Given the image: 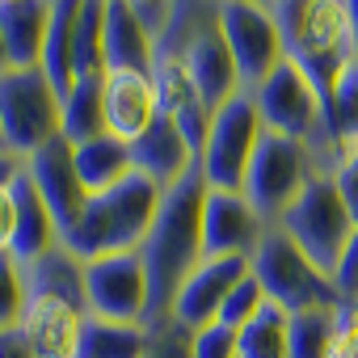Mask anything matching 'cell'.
Here are the masks:
<instances>
[{"label":"cell","mask_w":358,"mask_h":358,"mask_svg":"<svg viewBox=\"0 0 358 358\" xmlns=\"http://www.w3.org/2000/svg\"><path fill=\"white\" fill-rule=\"evenodd\" d=\"M354 312H358V299H354Z\"/></svg>","instance_id":"obj_47"},{"label":"cell","mask_w":358,"mask_h":358,"mask_svg":"<svg viewBox=\"0 0 358 358\" xmlns=\"http://www.w3.org/2000/svg\"><path fill=\"white\" fill-rule=\"evenodd\" d=\"M72 156H76V173H80L89 199L110 190V186H118V182H127V177L135 173L131 169V143L110 135V131L89 139V143H80V148H72Z\"/></svg>","instance_id":"obj_26"},{"label":"cell","mask_w":358,"mask_h":358,"mask_svg":"<svg viewBox=\"0 0 358 358\" xmlns=\"http://www.w3.org/2000/svg\"><path fill=\"white\" fill-rule=\"evenodd\" d=\"M249 270H253V278L262 282L266 299L278 303V308L291 312V316H295V312L337 308V303H341L337 291H333V278L320 274V270L303 257V249H299L278 224L266 228L262 245H257L253 257H249Z\"/></svg>","instance_id":"obj_5"},{"label":"cell","mask_w":358,"mask_h":358,"mask_svg":"<svg viewBox=\"0 0 358 358\" xmlns=\"http://www.w3.org/2000/svg\"><path fill=\"white\" fill-rule=\"evenodd\" d=\"M0 358H38V354L30 350V341H26L22 324H17V329H5V333H0Z\"/></svg>","instance_id":"obj_41"},{"label":"cell","mask_w":358,"mask_h":358,"mask_svg":"<svg viewBox=\"0 0 358 358\" xmlns=\"http://www.w3.org/2000/svg\"><path fill=\"white\" fill-rule=\"evenodd\" d=\"M333 182H337V190H341V199H345L350 215L358 220V148L341 160V169L333 173Z\"/></svg>","instance_id":"obj_39"},{"label":"cell","mask_w":358,"mask_h":358,"mask_svg":"<svg viewBox=\"0 0 358 358\" xmlns=\"http://www.w3.org/2000/svg\"><path fill=\"white\" fill-rule=\"evenodd\" d=\"M101 89H106V72L76 76V85L68 89L64 110H59V135L72 148L106 135V101H101Z\"/></svg>","instance_id":"obj_25"},{"label":"cell","mask_w":358,"mask_h":358,"mask_svg":"<svg viewBox=\"0 0 358 358\" xmlns=\"http://www.w3.org/2000/svg\"><path fill=\"white\" fill-rule=\"evenodd\" d=\"M266 220L241 190H207L203 203V257H253Z\"/></svg>","instance_id":"obj_13"},{"label":"cell","mask_w":358,"mask_h":358,"mask_svg":"<svg viewBox=\"0 0 358 358\" xmlns=\"http://www.w3.org/2000/svg\"><path fill=\"white\" fill-rule=\"evenodd\" d=\"M257 5H274V0H257Z\"/></svg>","instance_id":"obj_46"},{"label":"cell","mask_w":358,"mask_h":358,"mask_svg":"<svg viewBox=\"0 0 358 358\" xmlns=\"http://www.w3.org/2000/svg\"><path fill=\"white\" fill-rule=\"evenodd\" d=\"M13 72V59H9V47H5V34H0V76Z\"/></svg>","instance_id":"obj_44"},{"label":"cell","mask_w":358,"mask_h":358,"mask_svg":"<svg viewBox=\"0 0 358 358\" xmlns=\"http://www.w3.org/2000/svg\"><path fill=\"white\" fill-rule=\"evenodd\" d=\"M64 97L47 80L43 68H13L0 76V131L5 148L17 156H34L47 139L59 135Z\"/></svg>","instance_id":"obj_7"},{"label":"cell","mask_w":358,"mask_h":358,"mask_svg":"<svg viewBox=\"0 0 358 358\" xmlns=\"http://www.w3.org/2000/svg\"><path fill=\"white\" fill-rule=\"evenodd\" d=\"M51 0H0V34L13 68H43Z\"/></svg>","instance_id":"obj_22"},{"label":"cell","mask_w":358,"mask_h":358,"mask_svg":"<svg viewBox=\"0 0 358 358\" xmlns=\"http://www.w3.org/2000/svg\"><path fill=\"white\" fill-rule=\"evenodd\" d=\"M17 236V199H13V186L0 190V253H9Z\"/></svg>","instance_id":"obj_40"},{"label":"cell","mask_w":358,"mask_h":358,"mask_svg":"<svg viewBox=\"0 0 358 358\" xmlns=\"http://www.w3.org/2000/svg\"><path fill=\"white\" fill-rule=\"evenodd\" d=\"M85 299H89V316L148 324V270L139 249L85 262Z\"/></svg>","instance_id":"obj_11"},{"label":"cell","mask_w":358,"mask_h":358,"mask_svg":"<svg viewBox=\"0 0 358 358\" xmlns=\"http://www.w3.org/2000/svg\"><path fill=\"white\" fill-rule=\"evenodd\" d=\"M350 9V43H354V55H358V0H345Z\"/></svg>","instance_id":"obj_43"},{"label":"cell","mask_w":358,"mask_h":358,"mask_svg":"<svg viewBox=\"0 0 358 358\" xmlns=\"http://www.w3.org/2000/svg\"><path fill=\"white\" fill-rule=\"evenodd\" d=\"M262 114L249 93H236L211 114L207 148H203V173L211 190H245V173L262 139Z\"/></svg>","instance_id":"obj_9"},{"label":"cell","mask_w":358,"mask_h":358,"mask_svg":"<svg viewBox=\"0 0 358 358\" xmlns=\"http://www.w3.org/2000/svg\"><path fill=\"white\" fill-rule=\"evenodd\" d=\"M245 274H249V257H203L194 266V274L182 282V291H177L169 320L182 324L186 333H199V329L215 324L224 299L232 295V287Z\"/></svg>","instance_id":"obj_14"},{"label":"cell","mask_w":358,"mask_h":358,"mask_svg":"<svg viewBox=\"0 0 358 358\" xmlns=\"http://www.w3.org/2000/svg\"><path fill=\"white\" fill-rule=\"evenodd\" d=\"M354 148H358V55L341 68L333 97L324 106V164H329V173H337Z\"/></svg>","instance_id":"obj_23"},{"label":"cell","mask_w":358,"mask_h":358,"mask_svg":"<svg viewBox=\"0 0 358 358\" xmlns=\"http://www.w3.org/2000/svg\"><path fill=\"white\" fill-rule=\"evenodd\" d=\"M287 59L316 85L320 106H329L341 68L354 59L345 0H274L270 5Z\"/></svg>","instance_id":"obj_2"},{"label":"cell","mask_w":358,"mask_h":358,"mask_svg":"<svg viewBox=\"0 0 358 358\" xmlns=\"http://www.w3.org/2000/svg\"><path fill=\"white\" fill-rule=\"evenodd\" d=\"M0 148H5V131H0Z\"/></svg>","instance_id":"obj_45"},{"label":"cell","mask_w":358,"mask_h":358,"mask_svg":"<svg viewBox=\"0 0 358 358\" xmlns=\"http://www.w3.org/2000/svg\"><path fill=\"white\" fill-rule=\"evenodd\" d=\"M199 156L190 152V143H186V135L177 131V122L173 118H156L135 143H131V169L135 173H143L148 182H156L160 190H169L173 182H182L186 177V169L194 164Z\"/></svg>","instance_id":"obj_18"},{"label":"cell","mask_w":358,"mask_h":358,"mask_svg":"<svg viewBox=\"0 0 358 358\" xmlns=\"http://www.w3.org/2000/svg\"><path fill=\"white\" fill-rule=\"evenodd\" d=\"M236 350H241V333L220 320L190 333V358H236Z\"/></svg>","instance_id":"obj_34"},{"label":"cell","mask_w":358,"mask_h":358,"mask_svg":"<svg viewBox=\"0 0 358 358\" xmlns=\"http://www.w3.org/2000/svg\"><path fill=\"white\" fill-rule=\"evenodd\" d=\"M89 312L59 303V299H34L22 312V333L30 341V350L38 358H76V341H80V324Z\"/></svg>","instance_id":"obj_19"},{"label":"cell","mask_w":358,"mask_h":358,"mask_svg":"<svg viewBox=\"0 0 358 358\" xmlns=\"http://www.w3.org/2000/svg\"><path fill=\"white\" fill-rule=\"evenodd\" d=\"M160 186L148 182L143 173H131L127 182L101 190L89 199L85 215L76 220V228L59 241L68 253H76L80 262H97L110 253H135L156 220L160 207Z\"/></svg>","instance_id":"obj_3"},{"label":"cell","mask_w":358,"mask_h":358,"mask_svg":"<svg viewBox=\"0 0 358 358\" xmlns=\"http://www.w3.org/2000/svg\"><path fill=\"white\" fill-rule=\"evenodd\" d=\"M177 64L190 72V80H194V89H199V97H203V106L211 114L241 93V72H236L228 38L220 30V13L199 26V34L182 47V55H177Z\"/></svg>","instance_id":"obj_15"},{"label":"cell","mask_w":358,"mask_h":358,"mask_svg":"<svg viewBox=\"0 0 358 358\" xmlns=\"http://www.w3.org/2000/svg\"><path fill=\"white\" fill-rule=\"evenodd\" d=\"M287 324H291V312L266 299L262 312L241 329L236 358H287Z\"/></svg>","instance_id":"obj_29"},{"label":"cell","mask_w":358,"mask_h":358,"mask_svg":"<svg viewBox=\"0 0 358 358\" xmlns=\"http://www.w3.org/2000/svg\"><path fill=\"white\" fill-rule=\"evenodd\" d=\"M26 169H30L34 186H38V194H43V203H47L55 228H59V241H64L76 228V220L85 215V207H89V190L80 182V173H76L72 143L64 135L47 139L34 156H26Z\"/></svg>","instance_id":"obj_12"},{"label":"cell","mask_w":358,"mask_h":358,"mask_svg":"<svg viewBox=\"0 0 358 358\" xmlns=\"http://www.w3.org/2000/svg\"><path fill=\"white\" fill-rule=\"evenodd\" d=\"M333 312L337 308L295 312L291 324H287V358H329V345H333Z\"/></svg>","instance_id":"obj_31"},{"label":"cell","mask_w":358,"mask_h":358,"mask_svg":"<svg viewBox=\"0 0 358 358\" xmlns=\"http://www.w3.org/2000/svg\"><path fill=\"white\" fill-rule=\"evenodd\" d=\"M22 278H26V303H34V299H59V303H72V308L89 312V299H85V262L76 253H68L64 245H55L51 253H43L34 262H26Z\"/></svg>","instance_id":"obj_20"},{"label":"cell","mask_w":358,"mask_h":358,"mask_svg":"<svg viewBox=\"0 0 358 358\" xmlns=\"http://www.w3.org/2000/svg\"><path fill=\"white\" fill-rule=\"evenodd\" d=\"M220 30H224L228 51L236 59L241 93L262 89V80L287 59V47H282V34H278L270 5H257V0H220Z\"/></svg>","instance_id":"obj_10"},{"label":"cell","mask_w":358,"mask_h":358,"mask_svg":"<svg viewBox=\"0 0 358 358\" xmlns=\"http://www.w3.org/2000/svg\"><path fill=\"white\" fill-rule=\"evenodd\" d=\"M262 303H266V291H262V282L253 278V270L232 287V295L224 299V308H220V324H228V329H245L257 312H262Z\"/></svg>","instance_id":"obj_33"},{"label":"cell","mask_w":358,"mask_h":358,"mask_svg":"<svg viewBox=\"0 0 358 358\" xmlns=\"http://www.w3.org/2000/svg\"><path fill=\"white\" fill-rule=\"evenodd\" d=\"M249 97H253V106H257V114H262V122L270 131L308 143L320 173H329V164H324V106H320L316 85L291 59H282L262 80V89H253Z\"/></svg>","instance_id":"obj_8"},{"label":"cell","mask_w":358,"mask_h":358,"mask_svg":"<svg viewBox=\"0 0 358 358\" xmlns=\"http://www.w3.org/2000/svg\"><path fill=\"white\" fill-rule=\"evenodd\" d=\"M143 358H190V333L173 320H160L152 329V345Z\"/></svg>","instance_id":"obj_36"},{"label":"cell","mask_w":358,"mask_h":358,"mask_svg":"<svg viewBox=\"0 0 358 358\" xmlns=\"http://www.w3.org/2000/svg\"><path fill=\"white\" fill-rule=\"evenodd\" d=\"M329 358H358V312H354V303H337V312H333Z\"/></svg>","instance_id":"obj_35"},{"label":"cell","mask_w":358,"mask_h":358,"mask_svg":"<svg viewBox=\"0 0 358 358\" xmlns=\"http://www.w3.org/2000/svg\"><path fill=\"white\" fill-rule=\"evenodd\" d=\"M26 312V278L22 266L13 262V253H0V333L17 329Z\"/></svg>","instance_id":"obj_32"},{"label":"cell","mask_w":358,"mask_h":358,"mask_svg":"<svg viewBox=\"0 0 358 358\" xmlns=\"http://www.w3.org/2000/svg\"><path fill=\"white\" fill-rule=\"evenodd\" d=\"M13 199H17V236H13L9 253H13L17 266H26V262L51 253L59 245V228H55V220H51V211H47V203H43V194H38L26 164L13 177Z\"/></svg>","instance_id":"obj_21"},{"label":"cell","mask_w":358,"mask_h":358,"mask_svg":"<svg viewBox=\"0 0 358 358\" xmlns=\"http://www.w3.org/2000/svg\"><path fill=\"white\" fill-rule=\"evenodd\" d=\"M152 47H156L152 34L127 9V0H110V9H106V47H101L106 72H152Z\"/></svg>","instance_id":"obj_24"},{"label":"cell","mask_w":358,"mask_h":358,"mask_svg":"<svg viewBox=\"0 0 358 358\" xmlns=\"http://www.w3.org/2000/svg\"><path fill=\"white\" fill-rule=\"evenodd\" d=\"M106 9H110V0H85V5H80L76 38H72V64H76V76L106 72V64H101V47H106Z\"/></svg>","instance_id":"obj_30"},{"label":"cell","mask_w":358,"mask_h":358,"mask_svg":"<svg viewBox=\"0 0 358 358\" xmlns=\"http://www.w3.org/2000/svg\"><path fill=\"white\" fill-rule=\"evenodd\" d=\"M320 173L316 156L308 143L299 139H287L270 127H262V139H257V152L249 160V173H245V199L257 207V215L266 224H278L287 215V207L303 194V186Z\"/></svg>","instance_id":"obj_6"},{"label":"cell","mask_w":358,"mask_h":358,"mask_svg":"<svg viewBox=\"0 0 358 358\" xmlns=\"http://www.w3.org/2000/svg\"><path fill=\"white\" fill-rule=\"evenodd\" d=\"M152 85H156V101H160V114L177 122V131L186 135L190 152L203 160V148H207V131H211V110L203 106L190 72L177 64V59H156L152 64Z\"/></svg>","instance_id":"obj_16"},{"label":"cell","mask_w":358,"mask_h":358,"mask_svg":"<svg viewBox=\"0 0 358 358\" xmlns=\"http://www.w3.org/2000/svg\"><path fill=\"white\" fill-rule=\"evenodd\" d=\"M85 0H51V26H47V51H43V72L55 85L59 97L76 85V64H72V38H76V17Z\"/></svg>","instance_id":"obj_28"},{"label":"cell","mask_w":358,"mask_h":358,"mask_svg":"<svg viewBox=\"0 0 358 358\" xmlns=\"http://www.w3.org/2000/svg\"><path fill=\"white\" fill-rule=\"evenodd\" d=\"M148 345H152V329L148 324H122V320L85 316L80 341H76V358H143Z\"/></svg>","instance_id":"obj_27"},{"label":"cell","mask_w":358,"mask_h":358,"mask_svg":"<svg viewBox=\"0 0 358 358\" xmlns=\"http://www.w3.org/2000/svg\"><path fill=\"white\" fill-rule=\"evenodd\" d=\"M207 173L203 160L186 169L182 182H173L160 194L156 220L139 245L143 270H148V329L169 320L173 299L182 291V282L194 274L203 262V203H207Z\"/></svg>","instance_id":"obj_1"},{"label":"cell","mask_w":358,"mask_h":358,"mask_svg":"<svg viewBox=\"0 0 358 358\" xmlns=\"http://www.w3.org/2000/svg\"><path fill=\"white\" fill-rule=\"evenodd\" d=\"M127 9L143 22V30L152 34V43L164 34L169 17H173V0H127Z\"/></svg>","instance_id":"obj_38"},{"label":"cell","mask_w":358,"mask_h":358,"mask_svg":"<svg viewBox=\"0 0 358 358\" xmlns=\"http://www.w3.org/2000/svg\"><path fill=\"white\" fill-rule=\"evenodd\" d=\"M278 228L303 249V257L320 274L333 278L345 245L358 232V220L350 215V207H345V199H341V190L333 182V173H316L312 182L303 186V194L287 207V215L278 220Z\"/></svg>","instance_id":"obj_4"},{"label":"cell","mask_w":358,"mask_h":358,"mask_svg":"<svg viewBox=\"0 0 358 358\" xmlns=\"http://www.w3.org/2000/svg\"><path fill=\"white\" fill-rule=\"evenodd\" d=\"M333 291H337L341 303L358 299V232H354V241L345 245V253H341V262L333 270Z\"/></svg>","instance_id":"obj_37"},{"label":"cell","mask_w":358,"mask_h":358,"mask_svg":"<svg viewBox=\"0 0 358 358\" xmlns=\"http://www.w3.org/2000/svg\"><path fill=\"white\" fill-rule=\"evenodd\" d=\"M22 164H26V156H17V152H9V148H0V190L13 186V177L22 173Z\"/></svg>","instance_id":"obj_42"},{"label":"cell","mask_w":358,"mask_h":358,"mask_svg":"<svg viewBox=\"0 0 358 358\" xmlns=\"http://www.w3.org/2000/svg\"><path fill=\"white\" fill-rule=\"evenodd\" d=\"M101 101H106V131L127 143H135L160 118L152 72H106Z\"/></svg>","instance_id":"obj_17"}]
</instances>
